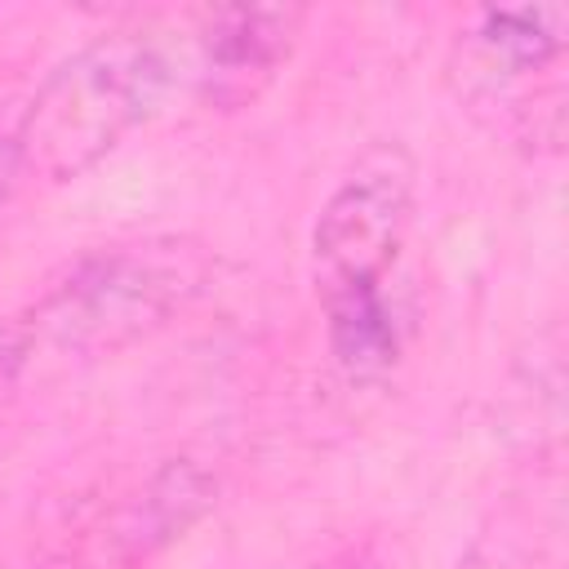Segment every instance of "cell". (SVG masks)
Segmentation results:
<instances>
[{"mask_svg": "<svg viewBox=\"0 0 569 569\" xmlns=\"http://www.w3.org/2000/svg\"><path fill=\"white\" fill-rule=\"evenodd\" d=\"M298 4H213L191 18V84L204 107H249L293 58Z\"/></svg>", "mask_w": 569, "mask_h": 569, "instance_id": "cell-4", "label": "cell"}, {"mask_svg": "<svg viewBox=\"0 0 569 569\" xmlns=\"http://www.w3.org/2000/svg\"><path fill=\"white\" fill-rule=\"evenodd\" d=\"M311 569H387V560L378 556V547L369 542H342L329 556H320Z\"/></svg>", "mask_w": 569, "mask_h": 569, "instance_id": "cell-7", "label": "cell"}, {"mask_svg": "<svg viewBox=\"0 0 569 569\" xmlns=\"http://www.w3.org/2000/svg\"><path fill=\"white\" fill-rule=\"evenodd\" d=\"M413 209V160L396 142L369 147L320 204L311 231V280L329 320V347L356 378L400 356V311L387 293Z\"/></svg>", "mask_w": 569, "mask_h": 569, "instance_id": "cell-2", "label": "cell"}, {"mask_svg": "<svg viewBox=\"0 0 569 569\" xmlns=\"http://www.w3.org/2000/svg\"><path fill=\"white\" fill-rule=\"evenodd\" d=\"M213 476L191 467V462H169L160 467L124 507L111 511L107 529H102V556L98 565H116V569H133L138 560L156 556L160 547H169L173 538H182L187 525H196L204 516V507L213 502Z\"/></svg>", "mask_w": 569, "mask_h": 569, "instance_id": "cell-5", "label": "cell"}, {"mask_svg": "<svg viewBox=\"0 0 569 569\" xmlns=\"http://www.w3.org/2000/svg\"><path fill=\"white\" fill-rule=\"evenodd\" d=\"M569 9L565 4H520V9H485L471 22V49L480 67L498 80L533 76L565 49Z\"/></svg>", "mask_w": 569, "mask_h": 569, "instance_id": "cell-6", "label": "cell"}, {"mask_svg": "<svg viewBox=\"0 0 569 569\" xmlns=\"http://www.w3.org/2000/svg\"><path fill=\"white\" fill-rule=\"evenodd\" d=\"M204 280L209 258L187 240H138L84 253L22 316L0 325V400L18 396L44 360H89L156 333Z\"/></svg>", "mask_w": 569, "mask_h": 569, "instance_id": "cell-1", "label": "cell"}, {"mask_svg": "<svg viewBox=\"0 0 569 569\" xmlns=\"http://www.w3.org/2000/svg\"><path fill=\"white\" fill-rule=\"evenodd\" d=\"M169 84L173 62L156 31L116 27L93 36L31 93L9 142L13 169L44 187L89 173L160 111Z\"/></svg>", "mask_w": 569, "mask_h": 569, "instance_id": "cell-3", "label": "cell"}]
</instances>
